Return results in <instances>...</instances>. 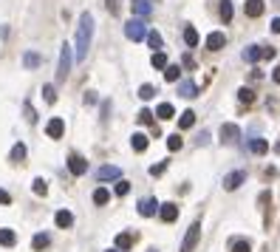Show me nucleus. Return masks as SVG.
<instances>
[{
    "label": "nucleus",
    "mask_w": 280,
    "mask_h": 252,
    "mask_svg": "<svg viewBox=\"0 0 280 252\" xmlns=\"http://www.w3.org/2000/svg\"><path fill=\"white\" fill-rule=\"evenodd\" d=\"M91 37H94V17L82 11L79 14V26H77V48H74V60L82 62L88 57V48H91Z\"/></svg>",
    "instance_id": "obj_1"
},
{
    "label": "nucleus",
    "mask_w": 280,
    "mask_h": 252,
    "mask_svg": "<svg viewBox=\"0 0 280 252\" xmlns=\"http://www.w3.org/2000/svg\"><path fill=\"white\" fill-rule=\"evenodd\" d=\"M125 34H128V40H133V43H139V40H144L147 37V28H144V23H141L139 17H133L125 23Z\"/></svg>",
    "instance_id": "obj_2"
},
{
    "label": "nucleus",
    "mask_w": 280,
    "mask_h": 252,
    "mask_svg": "<svg viewBox=\"0 0 280 252\" xmlns=\"http://www.w3.org/2000/svg\"><path fill=\"white\" fill-rule=\"evenodd\" d=\"M68 71H71V45L65 43V45L60 48V65H57V79L62 82V79L68 77Z\"/></svg>",
    "instance_id": "obj_3"
},
{
    "label": "nucleus",
    "mask_w": 280,
    "mask_h": 252,
    "mask_svg": "<svg viewBox=\"0 0 280 252\" xmlns=\"http://www.w3.org/2000/svg\"><path fill=\"white\" fill-rule=\"evenodd\" d=\"M241 139V128H238L235 122H224L221 125V142L224 145H232V142Z\"/></svg>",
    "instance_id": "obj_4"
},
{
    "label": "nucleus",
    "mask_w": 280,
    "mask_h": 252,
    "mask_svg": "<svg viewBox=\"0 0 280 252\" xmlns=\"http://www.w3.org/2000/svg\"><path fill=\"white\" fill-rule=\"evenodd\" d=\"M122 179V170L116 165H105L97 170V182H119Z\"/></svg>",
    "instance_id": "obj_5"
},
{
    "label": "nucleus",
    "mask_w": 280,
    "mask_h": 252,
    "mask_svg": "<svg viewBox=\"0 0 280 252\" xmlns=\"http://www.w3.org/2000/svg\"><path fill=\"white\" fill-rule=\"evenodd\" d=\"M198 238H201V224H193V227H190V233L184 235L181 252H193V250H195V244H198Z\"/></svg>",
    "instance_id": "obj_6"
},
{
    "label": "nucleus",
    "mask_w": 280,
    "mask_h": 252,
    "mask_svg": "<svg viewBox=\"0 0 280 252\" xmlns=\"http://www.w3.org/2000/svg\"><path fill=\"white\" fill-rule=\"evenodd\" d=\"M244 60L246 62H261V60H266V45H249L244 51Z\"/></svg>",
    "instance_id": "obj_7"
},
{
    "label": "nucleus",
    "mask_w": 280,
    "mask_h": 252,
    "mask_svg": "<svg viewBox=\"0 0 280 252\" xmlns=\"http://www.w3.org/2000/svg\"><path fill=\"white\" fill-rule=\"evenodd\" d=\"M68 170H71L74 176H82V173L88 170V162H85L82 156H77V153H71V156H68Z\"/></svg>",
    "instance_id": "obj_8"
},
{
    "label": "nucleus",
    "mask_w": 280,
    "mask_h": 252,
    "mask_svg": "<svg viewBox=\"0 0 280 252\" xmlns=\"http://www.w3.org/2000/svg\"><path fill=\"white\" fill-rule=\"evenodd\" d=\"M45 133H48L51 139H60L62 133H65V122H62L60 116H54V119L48 122V125H45Z\"/></svg>",
    "instance_id": "obj_9"
},
{
    "label": "nucleus",
    "mask_w": 280,
    "mask_h": 252,
    "mask_svg": "<svg viewBox=\"0 0 280 252\" xmlns=\"http://www.w3.org/2000/svg\"><path fill=\"white\" fill-rule=\"evenodd\" d=\"M158 213V201L156 199H141L139 201V216L150 218V216H156Z\"/></svg>",
    "instance_id": "obj_10"
},
{
    "label": "nucleus",
    "mask_w": 280,
    "mask_h": 252,
    "mask_svg": "<svg viewBox=\"0 0 280 252\" xmlns=\"http://www.w3.org/2000/svg\"><path fill=\"white\" fill-rule=\"evenodd\" d=\"M224 45H227V37L221 34V31H212V34L207 37V48H210V51H221Z\"/></svg>",
    "instance_id": "obj_11"
},
{
    "label": "nucleus",
    "mask_w": 280,
    "mask_h": 252,
    "mask_svg": "<svg viewBox=\"0 0 280 252\" xmlns=\"http://www.w3.org/2000/svg\"><path fill=\"white\" fill-rule=\"evenodd\" d=\"M158 216H161V221L173 224L175 218H178V207H175V204H161V207H158Z\"/></svg>",
    "instance_id": "obj_12"
},
{
    "label": "nucleus",
    "mask_w": 280,
    "mask_h": 252,
    "mask_svg": "<svg viewBox=\"0 0 280 252\" xmlns=\"http://www.w3.org/2000/svg\"><path fill=\"white\" fill-rule=\"evenodd\" d=\"M244 179H246L244 170H235V173H229L227 179H224V187H227V190H235V187H241V184H244Z\"/></svg>",
    "instance_id": "obj_13"
},
{
    "label": "nucleus",
    "mask_w": 280,
    "mask_h": 252,
    "mask_svg": "<svg viewBox=\"0 0 280 252\" xmlns=\"http://www.w3.org/2000/svg\"><path fill=\"white\" fill-rule=\"evenodd\" d=\"M244 11H246V17H261L263 14V0H246Z\"/></svg>",
    "instance_id": "obj_14"
},
{
    "label": "nucleus",
    "mask_w": 280,
    "mask_h": 252,
    "mask_svg": "<svg viewBox=\"0 0 280 252\" xmlns=\"http://www.w3.org/2000/svg\"><path fill=\"white\" fill-rule=\"evenodd\" d=\"M178 96H198V88H195V82H190V79H181L178 82Z\"/></svg>",
    "instance_id": "obj_15"
},
{
    "label": "nucleus",
    "mask_w": 280,
    "mask_h": 252,
    "mask_svg": "<svg viewBox=\"0 0 280 252\" xmlns=\"http://www.w3.org/2000/svg\"><path fill=\"white\" fill-rule=\"evenodd\" d=\"M54 224L60 227V230H68V227L74 224V216H71L68 210H60V213L54 216Z\"/></svg>",
    "instance_id": "obj_16"
},
{
    "label": "nucleus",
    "mask_w": 280,
    "mask_h": 252,
    "mask_svg": "<svg viewBox=\"0 0 280 252\" xmlns=\"http://www.w3.org/2000/svg\"><path fill=\"white\" fill-rule=\"evenodd\" d=\"M133 11H136V17H147L153 6H150V0H133Z\"/></svg>",
    "instance_id": "obj_17"
},
{
    "label": "nucleus",
    "mask_w": 280,
    "mask_h": 252,
    "mask_svg": "<svg viewBox=\"0 0 280 252\" xmlns=\"http://www.w3.org/2000/svg\"><path fill=\"white\" fill-rule=\"evenodd\" d=\"M156 116H158V119H173V116H175V108L170 102H161L156 108Z\"/></svg>",
    "instance_id": "obj_18"
},
{
    "label": "nucleus",
    "mask_w": 280,
    "mask_h": 252,
    "mask_svg": "<svg viewBox=\"0 0 280 252\" xmlns=\"http://www.w3.org/2000/svg\"><path fill=\"white\" fill-rule=\"evenodd\" d=\"M108 201H111V193H108L105 187H97V190H94V204H97V207H105Z\"/></svg>",
    "instance_id": "obj_19"
},
{
    "label": "nucleus",
    "mask_w": 280,
    "mask_h": 252,
    "mask_svg": "<svg viewBox=\"0 0 280 252\" xmlns=\"http://www.w3.org/2000/svg\"><path fill=\"white\" fill-rule=\"evenodd\" d=\"M48 244H51V235H48V233H37V235H34V241H31V247L40 252V250H45Z\"/></svg>",
    "instance_id": "obj_20"
},
{
    "label": "nucleus",
    "mask_w": 280,
    "mask_h": 252,
    "mask_svg": "<svg viewBox=\"0 0 280 252\" xmlns=\"http://www.w3.org/2000/svg\"><path fill=\"white\" fill-rule=\"evenodd\" d=\"M14 244H17L14 230H0V247H14Z\"/></svg>",
    "instance_id": "obj_21"
},
{
    "label": "nucleus",
    "mask_w": 280,
    "mask_h": 252,
    "mask_svg": "<svg viewBox=\"0 0 280 252\" xmlns=\"http://www.w3.org/2000/svg\"><path fill=\"white\" fill-rule=\"evenodd\" d=\"M249 150H252L255 156H263V153L269 150V145H266V139H252L249 142Z\"/></svg>",
    "instance_id": "obj_22"
},
{
    "label": "nucleus",
    "mask_w": 280,
    "mask_h": 252,
    "mask_svg": "<svg viewBox=\"0 0 280 252\" xmlns=\"http://www.w3.org/2000/svg\"><path fill=\"white\" fill-rule=\"evenodd\" d=\"M184 43L190 45V48H195V45H198V31H195L193 26H187V28H184Z\"/></svg>",
    "instance_id": "obj_23"
},
{
    "label": "nucleus",
    "mask_w": 280,
    "mask_h": 252,
    "mask_svg": "<svg viewBox=\"0 0 280 252\" xmlns=\"http://www.w3.org/2000/svg\"><path fill=\"white\" fill-rule=\"evenodd\" d=\"M221 20L232 23V0H221Z\"/></svg>",
    "instance_id": "obj_24"
},
{
    "label": "nucleus",
    "mask_w": 280,
    "mask_h": 252,
    "mask_svg": "<svg viewBox=\"0 0 280 252\" xmlns=\"http://www.w3.org/2000/svg\"><path fill=\"white\" fill-rule=\"evenodd\" d=\"M195 125V113L193 111H184L181 116H178V128H193Z\"/></svg>",
    "instance_id": "obj_25"
},
{
    "label": "nucleus",
    "mask_w": 280,
    "mask_h": 252,
    "mask_svg": "<svg viewBox=\"0 0 280 252\" xmlns=\"http://www.w3.org/2000/svg\"><path fill=\"white\" fill-rule=\"evenodd\" d=\"M131 145H133V150H144L147 148V136H144V133H133Z\"/></svg>",
    "instance_id": "obj_26"
},
{
    "label": "nucleus",
    "mask_w": 280,
    "mask_h": 252,
    "mask_svg": "<svg viewBox=\"0 0 280 252\" xmlns=\"http://www.w3.org/2000/svg\"><path fill=\"white\" fill-rule=\"evenodd\" d=\"M40 54H34V51H28V54H23V65H26V68H37V65H40Z\"/></svg>",
    "instance_id": "obj_27"
},
{
    "label": "nucleus",
    "mask_w": 280,
    "mask_h": 252,
    "mask_svg": "<svg viewBox=\"0 0 280 252\" xmlns=\"http://www.w3.org/2000/svg\"><path fill=\"white\" fill-rule=\"evenodd\" d=\"M164 79H167V82L181 79V68H178V65H167V68H164Z\"/></svg>",
    "instance_id": "obj_28"
},
{
    "label": "nucleus",
    "mask_w": 280,
    "mask_h": 252,
    "mask_svg": "<svg viewBox=\"0 0 280 252\" xmlns=\"http://www.w3.org/2000/svg\"><path fill=\"white\" fill-rule=\"evenodd\" d=\"M9 159H11V162H23V159H26V145H14Z\"/></svg>",
    "instance_id": "obj_29"
},
{
    "label": "nucleus",
    "mask_w": 280,
    "mask_h": 252,
    "mask_svg": "<svg viewBox=\"0 0 280 252\" xmlns=\"http://www.w3.org/2000/svg\"><path fill=\"white\" fill-rule=\"evenodd\" d=\"M232 252H252V247L246 238H238V241H232Z\"/></svg>",
    "instance_id": "obj_30"
},
{
    "label": "nucleus",
    "mask_w": 280,
    "mask_h": 252,
    "mask_svg": "<svg viewBox=\"0 0 280 252\" xmlns=\"http://www.w3.org/2000/svg\"><path fill=\"white\" fill-rule=\"evenodd\" d=\"M131 244H133V238L128 233H119V235H116V247H119V250H128Z\"/></svg>",
    "instance_id": "obj_31"
},
{
    "label": "nucleus",
    "mask_w": 280,
    "mask_h": 252,
    "mask_svg": "<svg viewBox=\"0 0 280 252\" xmlns=\"http://www.w3.org/2000/svg\"><path fill=\"white\" fill-rule=\"evenodd\" d=\"M181 136H167V150H173V153H178L181 150Z\"/></svg>",
    "instance_id": "obj_32"
},
{
    "label": "nucleus",
    "mask_w": 280,
    "mask_h": 252,
    "mask_svg": "<svg viewBox=\"0 0 280 252\" xmlns=\"http://www.w3.org/2000/svg\"><path fill=\"white\" fill-rule=\"evenodd\" d=\"M147 45L153 51H158V48H161V37H158L156 31H147Z\"/></svg>",
    "instance_id": "obj_33"
},
{
    "label": "nucleus",
    "mask_w": 280,
    "mask_h": 252,
    "mask_svg": "<svg viewBox=\"0 0 280 252\" xmlns=\"http://www.w3.org/2000/svg\"><path fill=\"white\" fill-rule=\"evenodd\" d=\"M238 99H241V102L244 105H249L255 99V94H252V88H241V91H238Z\"/></svg>",
    "instance_id": "obj_34"
},
{
    "label": "nucleus",
    "mask_w": 280,
    "mask_h": 252,
    "mask_svg": "<svg viewBox=\"0 0 280 252\" xmlns=\"http://www.w3.org/2000/svg\"><path fill=\"white\" fill-rule=\"evenodd\" d=\"M150 62H153V68H167V57L161 51L153 54V60H150Z\"/></svg>",
    "instance_id": "obj_35"
},
{
    "label": "nucleus",
    "mask_w": 280,
    "mask_h": 252,
    "mask_svg": "<svg viewBox=\"0 0 280 252\" xmlns=\"http://www.w3.org/2000/svg\"><path fill=\"white\" fill-rule=\"evenodd\" d=\"M114 193H116V196H128V193H131V184L119 179V182H116V187H114Z\"/></svg>",
    "instance_id": "obj_36"
},
{
    "label": "nucleus",
    "mask_w": 280,
    "mask_h": 252,
    "mask_svg": "<svg viewBox=\"0 0 280 252\" xmlns=\"http://www.w3.org/2000/svg\"><path fill=\"white\" fill-rule=\"evenodd\" d=\"M139 96H141V99H150V96H156V88L147 82V85H141V88H139Z\"/></svg>",
    "instance_id": "obj_37"
},
{
    "label": "nucleus",
    "mask_w": 280,
    "mask_h": 252,
    "mask_svg": "<svg viewBox=\"0 0 280 252\" xmlns=\"http://www.w3.org/2000/svg\"><path fill=\"white\" fill-rule=\"evenodd\" d=\"M34 193H37V196H45V193H48V184H45V179H34Z\"/></svg>",
    "instance_id": "obj_38"
},
{
    "label": "nucleus",
    "mask_w": 280,
    "mask_h": 252,
    "mask_svg": "<svg viewBox=\"0 0 280 252\" xmlns=\"http://www.w3.org/2000/svg\"><path fill=\"white\" fill-rule=\"evenodd\" d=\"M43 99H45V102H54V99H57V91H54V85H45V88H43Z\"/></svg>",
    "instance_id": "obj_39"
},
{
    "label": "nucleus",
    "mask_w": 280,
    "mask_h": 252,
    "mask_svg": "<svg viewBox=\"0 0 280 252\" xmlns=\"http://www.w3.org/2000/svg\"><path fill=\"white\" fill-rule=\"evenodd\" d=\"M164 170H167V162H158V165H153V167H150V173H153V176H161Z\"/></svg>",
    "instance_id": "obj_40"
},
{
    "label": "nucleus",
    "mask_w": 280,
    "mask_h": 252,
    "mask_svg": "<svg viewBox=\"0 0 280 252\" xmlns=\"http://www.w3.org/2000/svg\"><path fill=\"white\" fill-rule=\"evenodd\" d=\"M153 116H156V113H150V111H141V113H139V122H141V125H144V122H153Z\"/></svg>",
    "instance_id": "obj_41"
},
{
    "label": "nucleus",
    "mask_w": 280,
    "mask_h": 252,
    "mask_svg": "<svg viewBox=\"0 0 280 252\" xmlns=\"http://www.w3.org/2000/svg\"><path fill=\"white\" fill-rule=\"evenodd\" d=\"M26 119H28V122L37 119V113H34V108H31V105H26Z\"/></svg>",
    "instance_id": "obj_42"
},
{
    "label": "nucleus",
    "mask_w": 280,
    "mask_h": 252,
    "mask_svg": "<svg viewBox=\"0 0 280 252\" xmlns=\"http://www.w3.org/2000/svg\"><path fill=\"white\" fill-rule=\"evenodd\" d=\"M108 9H111V14H116L119 11V0H108Z\"/></svg>",
    "instance_id": "obj_43"
},
{
    "label": "nucleus",
    "mask_w": 280,
    "mask_h": 252,
    "mask_svg": "<svg viewBox=\"0 0 280 252\" xmlns=\"http://www.w3.org/2000/svg\"><path fill=\"white\" fill-rule=\"evenodd\" d=\"M9 201H11V196L6 190H0V204H9Z\"/></svg>",
    "instance_id": "obj_44"
},
{
    "label": "nucleus",
    "mask_w": 280,
    "mask_h": 252,
    "mask_svg": "<svg viewBox=\"0 0 280 252\" xmlns=\"http://www.w3.org/2000/svg\"><path fill=\"white\" fill-rule=\"evenodd\" d=\"M272 31H275V34H280V17L272 20Z\"/></svg>",
    "instance_id": "obj_45"
},
{
    "label": "nucleus",
    "mask_w": 280,
    "mask_h": 252,
    "mask_svg": "<svg viewBox=\"0 0 280 252\" xmlns=\"http://www.w3.org/2000/svg\"><path fill=\"white\" fill-rule=\"evenodd\" d=\"M272 79H275V82H278V85H280V65H278V68H275V74H272Z\"/></svg>",
    "instance_id": "obj_46"
},
{
    "label": "nucleus",
    "mask_w": 280,
    "mask_h": 252,
    "mask_svg": "<svg viewBox=\"0 0 280 252\" xmlns=\"http://www.w3.org/2000/svg\"><path fill=\"white\" fill-rule=\"evenodd\" d=\"M105 252H119V250H105Z\"/></svg>",
    "instance_id": "obj_47"
}]
</instances>
